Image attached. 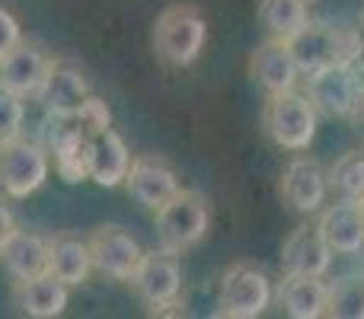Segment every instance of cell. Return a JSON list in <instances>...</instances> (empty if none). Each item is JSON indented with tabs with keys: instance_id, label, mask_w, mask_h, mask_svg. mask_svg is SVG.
Returning <instances> with one entry per match:
<instances>
[{
	"instance_id": "obj_5",
	"label": "cell",
	"mask_w": 364,
	"mask_h": 319,
	"mask_svg": "<svg viewBox=\"0 0 364 319\" xmlns=\"http://www.w3.org/2000/svg\"><path fill=\"white\" fill-rule=\"evenodd\" d=\"M272 297V281L259 265L252 262H237L224 271L218 291V316L227 319H256L269 310Z\"/></svg>"
},
{
	"instance_id": "obj_27",
	"label": "cell",
	"mask_w": 364,
	"mask_h": 319,
	"mask_svg": "<svg viewBox=\"0 0 364 319\" xmlns=\"http://www.w3.org/2000/svg\"><path fill=\"white\" fill-rule=\"evenodd\" d=\"M19 230V224H16V214L6 207V201L0 198V249H4V243L13 237V233Z\"/></svg>"
},
{
	"instance_id": "obj_3",
	"label": "cell",
	"mask_w": 364,
	"mask_h": 319,
	"mask_svg": "<svg viewBox=\"0 0 364 319\" xmlns=\"http://www.w3.org/2000/svg\"><path fill=\"white\" fill-rule=\"evenodd\" d=\"M284 45L294 55L301 74H314V70H323L339 61H355V55L361 51V42L355 32L329 23H314V19H307L294 36L284 38Z\"/></svg>"
},
{
	"instance_id": "obj_25",
	"label": "cell",
	"mask_w": 364,
	"mask_h": 319,
	"mask_svg": "<svg viewBox=\"0 0 364 319\" xmlns=\"http://www.w3.org/2000/svg\"><path fill=\"white\" fill-rule=\"evenodd\" d=\"M23 121H26L23 96L0 83V144L16 138V134H23Z\"/></svg>"
},
{
	"instance_id": "obj_19",
	"label": "cell",
	"mask_w": 364,
	"mask_h": 319,
	"mask_svg": "<svg viewBox=\"0 0 364 319\" xmlns=\"http://www.w3.org/2000/svg\"><path fill=\"white\" fill-rule=\"evenodd\" d=\"M275 297L291 319H320L326 316L329 284L316 275H284Z\"/></svg>"
},
{
	"instance_id": "obj_16",
	"label": "cell",
	"mask_w": 364,
	"mask_h": 319,
	"mask_svg": "<svg viewBox=\"0 0 364 319\" xmlns=\"http://www.w3.org/2000/svg\"><path fill=\"white\" fill-rule=\"evenodd\" d=\"M320 227L323 239L329 243V249L339 256H358L364 249V220H361V207L352 198H339L336 205L320 207Z\"/></svg>"
},
{
	"instance_id": "obj_4",
	"label": "cell",
	"mask_w": 364,
	"mask_h": 319,
	"mask_svg": "<svg viewBox=\"0 0 364 319\" xmlns=\"http://www.w3.org/2000/svg\"><path fill=\"white\" fill-rule=\"evenodd\" d=\"M316 109L307 99V93H278L265 99L262 109V128L282 151L301 153L314 144L316 138Z\"/></svg>"
},
{
	"instance_id": "obj_8",
	"label": "cell",
	"mask_w": 364,
	"mask_h": 319,
	"mask_svg": "<svg viewBox=\"0 0 364 319\" xmlns=\"http://www.w3.org/2000/svg\"><path fill=\"white\" fill-rule=\"evenodd\" d=\"M358 93L361 83L355 74L352 61L329 64L323 70L307 74V99L314 102V109L329 119H348L358 109Z\"/></svg>"
},
{
	"instance_id": "obj_15",
	"label": "cell",
	"mask_w": 364,
	"mask_h": 319,
	"mask_svg": "<svg viewBox=\"0 0 364 319\" xmlns=\"http://www.w3.org/2000/svg\"><path fill=\"white\" fill-rule=\"evenodd\" d=\"M333 265V249L323 239L316 224H301L288 233L282 246V271L284 275H316L326 278Z\"/></svg>"
},
{
	"instance_id": "obj_13",
	"label": "cell",
	"mask_w": 364,
	"mask_h": 319,
	"mask_svg": "<svg viewBox=\"0 0 364 319\" xmlns=\"http://www.w3.org/2000/svg\"><path fill=\"white\" fill-rule=\"evenodd\" d=\"M83 166L87 175L96 185L115 188L125 182L128 166H132V151H128L125 138H122L115 128H102V131L87 134V144H83Z\"/></svg>"
},
{
	"instance_id": "obj_14",
	"label": "cell",
	"mask_w": 364,
	"mask_h": 319,
	"mask_svg": "<svg viewBox=\"0 0 364 319\" xmlns=\"http://www.w3.org/2000/svg\"><path fill=\"white\" fill-rule=\"evenodd\" d=\"M250 74L269 96L291 93V90H297V80H301V67H297L294 55L288 51L284 38L272 36L262 45H256V51L250 55Z\"/></svg>"
},
{
	"instance_id": "obj_6",
	"label": "cell",
	"mask_w": 364,
	"mask_h": 319,
	"mask_svg": "<svg viewBox=\"0 0 364 319\" xmlns=\"http://www.w3.org/2000/svg\"><path fill=\"white\" fill-rule=\"evenodd\" d=\"M48 151L23 134L0 144V188L10 198H29L48 179Z\"/></svg>"
},
{
	"instance_id": "obj_17",
	"label": "cell",
	"mask_w": 364,
	"mask_h": 319,
	"mask_svg": "<svg viewBox=\"0 0 364 319\" xmlns=\"http://www.w3.org/2000/svg\"><path fill=\"white\" fill-rule=\"evenodd\" d=\"M13 307L19 313L32 316V319H51L61 316L68 307V284L58 281L55 275H36V278H23L13 281Z\"/></svg>"
},
{
	"instance_id": "obj_10",
	"label": "cell",
	"mask_w": 364,
	"mask_h": 319,
	"mask_svg": "<svg viewBox=\"0 0 364 319\" xmlns=\"http://www.w3.org/2000/svg\"><path fill=\"white\" fill-rule=\"evenodd\" d=\"M90 256H93V269L102 275L115 278V281H132L134 269H138L144 249L138 239L119 224H102L90 233Z\"/></svg>"
},
{
	"instance_id": "obj_30",
	"label": "cell",
	"mask_w": 364,
	"mask_h": 319,
	"mask_svg": "<svg viewBox=\"0 0 364 319\" xmlns=\"http://www.w3.org/2000/svg\"><path fill=\"white\" fill-rule=\"evenodd\" d=\"M307 4H310V0H307Z\"/></svg>"
},
{
	"instance_id": "obj_24",
	"label": "cell",
	"mask_w": 364,
	"mask_h": 319,
	"mask_svg": "<svg viewBox=\"0 0 364 319\" xmlns=\"http://www.w3.org/2000/svg\"><path fill=\"white\" fill-rule=\"evenodd\" d=\"M326 316L364 319V278H339L329 284Z\"/></svg>"
},
{
	"instance_id": "obj_22",
	"label": "cell",
	"mask_w": 364,
	"mask_h": 319,
	"mask_svg": "<svg viewBox=\"0 0 364 319\" xmlns=\"http://www.w3.org/2000/svg\"><path fill=\"white\" fill-rule=\"evenodd\" d=\"M307 19V0H259V23L272 38H291Z\"/></svg>"
},
{
	"instance_id": "obj_7",
	"label": "cell",
	"mask_w": 364,
	"mask_h": 319,
	"mask_svg": "<svg viewBox=\"0 0 364 319\" xmlns=\"http://www.w3.org/2000/svg\"><path fill=\"white\" fill-rule=\"evenodd\" d=\"M36 99L42 102V109L51 119H80L83 109L93 99V93H90L83 70L70 58H55L48 64V74H45Z\"/></svg>"
},
{
	"instance_id": "obj_20",
	"label": "cell",
	"mask_w": 364,
	"mask_h": 319,
	"mask_svg": "<svg viewBox=\"0 0 364 319\" xmlns=\"http://www.w3.org/2000/svg\"><path fill=\"white\" fill-rule=\"evenodd\" d=\"M93 271V256H90V243L80 239L77 233H55L48 237V275L58 281L83 284Z\"/></svg>"
},
{
	"instance_id": "obj_2",
	"label": "cell",
	"mask_w": 364,
	"mask_h": 319,
	"mask_svg": "<svg viewBox=\"0 0 364 319\" xmlns=\"http://www.w3.org/2000/svg\"><path fill=\"white\" fill-rule=\"evenodd\" d=\"M157 239L164 249L186 252L211 230V201L195 188H179L164 207H157Z\"/></svg>"
},
{
	"instance_id": "obj_18",
	"label": "cell",
	"mask_w": 364,
	"mask_h": 319,
	"mask_svg": "<svg viewBox=\"0 0 364 319\" xmlns=\"http://www.w3.org/2000/svg\"><path fill=\"white\" fill-rule=\"evenodd\" d=\"M48 64L51 58H45V51L32 42H19L10 55L0 61V83L10 87L13 93L26 96H36L38 87H42L45 74H48Z\"/></svg>"
},
{
	"instance_id": "obj_26",
	"label": "cell",
	"mask_w": 364,
	"mask_h": 319,
	"mask_svg": "<svg viewBox=\"0 0 364 319\" xmlns=\"http://www.w3.org/2000/svg\"><path fill=\"white\" fill-rule=\"evenodd\" d=\"M23 42V29H19V19L13 16L6 6H0V61L10 55L16 45Z\"/></svg>"
},
{
	"instance_id": "obj_9",
	"label": "cell",
	"mask_w": 364,
	"mask_h": 319,
	"mask_svg": "<svg viewBox=\"0 0 364 319\" xmlns=\"http://www.w3.org/2000/svg\"><path fill=\"white\" fill-rule=\"evenodd\" d=\"M128 284L138 291V297L147 307H154V310L173 307L182 291V265H179L176 252L164 249V246L154 252H144Z\"/></svg>"
},
{
	"instance_id": "obj_23",
	"label": "cell",
	"mask_w": 364,
	"mask_h": 319,
	"mask_svg": "<svg viewBox=\"0 0 364 319\" xmlns=\"http://www.w3.org/2000/svg\"><path fill=\"white\" fill-rule=\"evenodd\" d=\"M326 179H329V188H333L339 198L361 201L364 198V151L342 153V157L326 169Z\"/></svg>"
},
{
	"instance_id": "obj_11",
	"label": "cell",
	"mask_w": 364,
	"mask_h": 319,
	"mask_svg": "<svg viewBox=\"0 0 364 319\" xmlns=\"http://www.w3.org/2000/svg\"><path fill=\"white\" fill-rule=\"evenodd\" d=\"M282 192L284 205L297 214H316L323 205H326V195H329V179H326V169L320 166L314 157H294L284 166L282 173Z\"/></svg>"
},
{
	"instance_id": "obj_28",
	"label": "cell",
	"mask_w": 364,
	"mask_h": 319,
	"mask_svg": "<svg viewBox=\"0 0 364 319\" xmlns=\"http://www.w3.org/2000/svg\"><path fill=\"white\" fill-rule=\"evenodd\" d=\"M355 112H358V121L364 125V87H361V93H358V109H355Z\"/></svg>"
},
{
	"instance_id": "obj_29",
	"label": "cell",
	"mask_w": 364,
	"mask_h": 319,
	"mask_svg": "<svg viewBox=\"0 0 364 319\" xmlns=\"http://www.w3.org/2000/svg\"><path fill=\"white\" fill-rule=\"evenodd\" d=\"M358 207H361V220H364V198L358 201Z\"/></svg>"
},
{
	"instance_id": "obj_12",
	"label": "cell",
	"mask_w": 364,
	"mask_h": 319,
	"mask_svg": "<svg viewBox=\"0 0 364 319\" xmlns=\"http://www.w3.org/2000/svg\"><path fill=\"white\" fill-rule=\"evenodd\" d=\"M125 185H128V195H132L138 205H144L147 211L164 207L166 201H170L173 195L182 188L179 179H176V169H173L164 157H154V153L132 157Z\"/></svg>"
},
{
	"instance_id": "obj_21",
	"label": "cell",
	"mask_w": 364,
	"mask_h": 319,
	"mask_svg": "<svg viewBox=\"0 0 364 319\" xmlns=\"http://www.w3.org/2000/svg\"><path fill=\"white\" fill-rule=\"evenodd\" d=\"M0 262L13 275V281L45 275L48 271V239L29 230H16L0 249Z\"/></svg>"
},
{
	"instance_id": "obj_1",
	"label": "cell",
	"mask_w": 364,
	"mask_h": 319,
	"mask_svg": "<svg viewBox=\"0 0 364 319\" xmlns=\"http://www.w3.org/2000/svg\"><path fill=\"white\" fill-rule=\"evenodd\" d=\"M208 42V19L198 6L173 4L154 23V51L170 67H188L198 61Z\"/></svg>"
}]
</instances>
